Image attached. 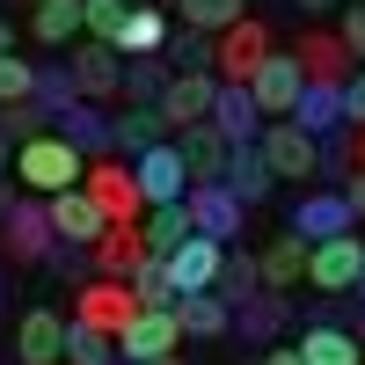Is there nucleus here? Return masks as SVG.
<instances>
[{"mask_svg": "<svg viewBox=\"0 0 365 365\" xmlns=\"http://www.w3.org/2000/svg\"><path fill=\"white\" fill-rule=\"evenodd\" d=\"M73 322H88V329H103V336H117L132 314H139V292L125 285V278H88V285H73V307H66Z\"/></svg>", "mask_w": 365, "mask_h": 365, "instance_id": "423d86ee", "label": "nucleus"}, {"mask_svg": "<svg viewBox=\"0 0 365 365\" xmlns=\"http://www.w3.org/2000/svg\"><path fill=\"white\" fill-rule=\"evenodd\" d=\"M161 139H168V125H161L154 103H125L110 117V154H125V161H139L146 146H161Z\"/></svg>", "mask_w": 365, "mask_h": 365, "instance_id": "5701e85b", "label": "nucleus"}, {"mask_svg": "<svg viewBox=\"0 0 365 365\" xmlns=\"http://www.w3.org/2000/svg\"><path fill=\"white\" fill-rule=\"evenodd\" d=\"M344 139H351V168H365V125H344Z\"/></svg>", "mask_w": 365, "mask_h": 365, "instance_id": "de8ad7c7", "label": "nucleus"}, {"mask_svg": "<svg viewBox=\"0 0 365 365\" xmlns=\"http://www.w3.org/2000/svg\"><path fill=\"white\" fill-rule=\"evenodd\" d=\"M117 365H125V358H117ZM139 365H182V358H175V351H168V358H139Z\"/></svg>", "mask_w": 365, "mask_h": 365, "instance_id": "6e6d98bb", "label": "nucleus"}, {"mask_svg": "<svg viewBox=\"0 0 365 365\" xmlns=\"http://www.w3.org/2000/svg\"><path fill=\"white\" fill-rule=\"evenodd\" d=\"M29 37L51 44V51H66L81 37V0H29Z\"/></svg>", "mask_w": 365, "mask_h": 365, "instance_id": "c85d7f7f", "label": "nucleus"}, {"mask_svg": "<svg viewBox=\"0 0 365 365\" xmlns=\"http://www.w3.org/2000/svg\"><path fill=\"white\" fill-rule=\"evenodd\" d=\"M161 44H168V8H154V0H132L117 51H125V58H139V51H161Z\"/></svg>", "mask_w": 365, "mask_h": 365, "instance_id": "473e14b6", "label": "nucleus"}, {"mask_svg": "<svg viewBox=\"0 0 365 365\" xmlns=\"http://www.w3.org/2000/svg\"><path fill=\"white\" fill-rule=\"evenodd\" d=\"M292 58H299V73H307V81H322V88H344V81L358 73V58L344 51V37H336V29H307V37L292 44Z\"/></svg>", "mask_w": 365, "mask_h": 365, "instance_id": "dca6fc26", "label": "nucleus"}, {"mask_svg": "<svg viewBox=\"0 0 365 365\" xmlns=\"http://www.w3.org/2000/svg\"><path fill=\"white\" fill-rule=\"evenodd\" d=\"M256 146H263V161H270V175H292V182H307V175H322V139L314 132H299L292 117H263V132H256Z\"/></svg>", "mask_w": 365, "mask_h": 365, "instance_id": "f03ea898", "label": "nucleus"}, {"mask_svg": "<svg viewBox=\"0 0 365 365\" xmlns=\"http://www.w3.org/2000/svg\"><path fill=\"white\" fill-rule=\"evenodd\" d=\"M96 278H132V270L146 263V234H139V220H110L103 234H96Z\"/></svg>", "mask_w": 365, "mask_h": 365, "instance_id": "aec40b11", "label": "nucleus"}, {"mask_svg": "<svg viewBox=\"0 0 365 365\" xmlns=\"http://www.w3.org/2000/svg\"><path fill=\"white\" fill-rule=\"evenodd\" d=\"M351 299H365V270H358V285H351Z\"/></svg>", "mask_w": 365, "mask_h": 365, "instance_id": "4d7b16f0", "label": "nucleus"}, {"mask_svg": "<svg viewBox=\"0 0 365 365\" xmlns=\"http://www.w3.org/2000/svg\"><path fill=\"white\" fill-rule=\"evenodd\" d=\"M66 73L81 88V103H117V81H125V51L96 44V37H73L66 44Z\"/></svg>", "mask_w": 365, "mask_h": 365, "instance_id": "39448f33", "label": "nucleus"}, {"mask_svg": "<svg viewBox=\"0 0 365 365\" xmlns=\"http://www.w3.org/2000/svg\"><path fill=\"white\" fill-rule=\"evenodd\" d=\"M51 365H66V358H51Z\"/></svg>", "mask_w": 365, "mask_h": 365, "instance_id": "052dcab7", "label": "nucleus"}, {"mask_svg": "<svg viewBox=\"0 0 365 365\" xmlns=\"http://www.w3.org/2000/svg\"><path fill=\"white\" fill-rule=\"evenodd\" d=\"M292 125H299V132H314V139L344 132V103H336V88L307 81V88H299V103H292Z\"/></svg>", "mask_w": 365, "mask_h": 365, "instance_id": "2f4dec72", "label": "nucleus"}, {"mask_svg": "<svg viewBox=\"0 0 365 365\" xmlns=\"http://www.w3.org/2000/svg\"><path fill=\"white\" fill-rule=\"evenodd\" d=\"M81 175H88V154H81L66 132H37V139L15 146V182H22L29 197H58V190H73Z\"/></svg>", "mask_w": 365, "mask_h": 365, "instance_id": "f257e3e1", "label": "nucleus"}, {"mask_svg": "<svg viewBox=\"0 0 365 365\" xmlns=\"http://www.w3.org/2000/svg\"><path fill=\"white\" fill-rule=\"evenodd\" d=\"M220 182H227V190H234L241 205H249V212L278 197V175H270V161H263V146H256V139L227 146V168H220Z\"/></svg>", "mask_w": 365, "mask_h": 365, "instance_id": "4468645a", "label": "nucleus"}, {"mask_svg": "<svg viewBox=\"0 0 365 365\" xmlns=\"http://www.w3.org/2000/svg\"><path fill=\"white\" fill-rule=\"evenodd\" d=\"M212 96H220V73H168L154 110H161L168 132H182V125H205V117H212Z\"/></svg>", "mask_w": 365, "mask_h": 365, "instance_id": "f8f14e48", "label": "nucleus"}, {"mask_svg": "<svg viewBox=\"0 0 365 365\" xmlns=\"http://www.w3.org/2000/svg\"><path fill=\"white\" fill-rule=\"evenodd\" d=\"M0 175H15V139L0 132Z\"/></svg>", "mask_w": 365, "mask_h": 365, "instance_id": "3c124183", "label": "nucleus"}, {"mask_svg": "<svg viewBox=\"0 0 365 365\" xmlns=\"http://www.w3.org/2000/svg\"><path fill=\"white\" fill-rule=\"evenodd\" d=\"M182 205H190L197 234H212V241H241V227H249V205H241L227 182H190V190H182Z\"/></svg>", "mask_w": 365, "mask_h": 365, "instance_id": "9d476101", "label": "nucleus"}, {"mask_svg": "<svg viewBox=\"0 0 365 365\" xmlns=\"http://www.w3.org/2000/svg\"><path fill=\"white\" fill-rule=\"evenodd\" d=\"M0 307H8V270H0Z\"/></svg>", "mask_w": 365, "mask_h": 365, "instance_id": "13d9d810", "label": "nucleus"}, {"mask_svg": "<svg viewBox=\"0 0 365 365\" xmlns=\"http://www.w3.org/2000/svg\"><path fill=\"white\" fill-rule=\"evenodd\" d=\"M125 15H132V0H81V37L117 44L125 37Z\"/></svg>", "mask_w": 365, "mask_h": 365, "instance_id": "4c0bfd02", "label": "nucleus"}, {"mask_svg": "<svg viewBox=\"0 0 365 365\" xmlns=\"http://www.w3.org/2000/svg\"><path fill=\"white\" fill-rule=\"evenodd\" d=\"M205 125L220 132L227 146L256 139V132H263V110H256V96H249V81H220V96H212V117H205Z\"/></svg>", "mask_w": 365, "mask_h": 365, "instance_id": "a211bd4d", "label": "nucleus"}, {"mask_svg": "<svg viewBox=\"0 0 365 365\" xmlns=\"http://www.w3.org/2000/svg\"><path fill=\"white\" fill-rule=\"evenodd\" d=\"M51 132H66V139L81 146L88 161H96V154H110V117H103V103H66Z\"/></svg>", "mask_w": 365, "mask_h": 365, "instance_id": "c756f323", "label": "nucleus"}, {"mask_svg": "<svg viewBox=\"0 0 365 365\" xmlns=\"http://www.w3.org/2000/svg\"><path fill=\"white\" fill-rule=\"evenodd\" d=\"M175 344H182L175 307H139L125 329H117V358H125V365H139V358H168Z\"/></svg>", "mask_w": 365, "mask_h": 365, "instance_id": "1a4fd4ad", "label": "nucleus"}, {"mask_svg": "<svg viewBox=\"0 0 365 365\" xmlns=\"http://www.w3.org/2000/svg\"><path fill=\"white\" fill-rule=\"evenodd\" d=\"M220 256H227V241H212V234H190V241H182V249L168 256L175 299H182V292H212V278H220Z\"/></svg>", "mask_w": 365, "mask_h": 365, "instance_id": "412c9836", "label": "nucleus"}, {"mask_svg": "<svg viewBox=\"0 0 365 365\" xmlns=\"http://www.w3.org/2000/svg\"><path fill=\"white\" fill-rule=\"evenodd\" d=\"M8 51H15V22L0 15V58H8Z\"/></svg>", "mask_w": 365, "mask_h": 365, "instance_id": "864d4df0", "label": "nucleus"}, {"mask_svg": "<svg viewBox=\"0 0 365 365\" xmlns=\"http://www.w3.org/2000/svg\"><path fill=\"white\" fill-rule=\"evenodd\" d=\"M358 270H365L358 227H351V234H329V241H307V285H314L322 299H344V292L358 285Z\"/></svg>", "mask_w": 365, "mask_h": 365, "instance_id": "7ed1b4c3", "label": "nucleus"}, {"mask_svg": "<svg viewBox=\"0 0 365 365\" xmlns=\"http://www.w3.org/2000/svg\"><path fill=\"white\" fill-rule=\"evenodd\" d=\"M285 322H292V292H249V299L234 307V329H227V336H241L249 351H263V344L285 336Z\"/></svg>", "mask_w": 365, "mask_h": 365, "instance_id": "ddd939ff", "label": "nucleus"}, {"mask_svg": "<svg viewBox=\"0 0 365 365\" xmlns=\"http://www.w3.org/2000/svg\"><path fill=\"white\" fill-rule=\"evenodd\" d=\"M336 37L351 58H365V0H344V22H336Z\"/></svg>", "mask_w": 365, "mask_h": 365, "instance_id": "c03bdc74", "label": "nucleus"}, {"mask_svg": "<svg viewBox=\"0 0 365 365\" xmlns=\"http://www.w3.org/2000/svg\"><path fill=\"white\" fill-rule=\"evenodd\" d=\"M29 103H37L44 117H58L66 103H81V88H73V73H66V58H44V66H37V88H29Z\"/></svg>", "mask_w": 365, "mask_h": 365, "instance_id": "e433bc0d", "label": "nucleus"}, {"mask_svg": "<svg viewBox=\"0 0 365 365\" xmlns=\"http://www.w3.org/2000/svg\"><path fill=\"white\" fill-rule=\"evenodd\" d=\"M15 197H22V190H15V175H0V220L15 212Z\"/></svg>", "mask_w": 365, "mask_h": 365, "instance_id": "09e8293b", "label": "nucleus"}, {"mask_svg": "<svg viewBox=\"0 0 365 365\" xmlns=\"http://www.w3.org/2000/svg\"><path fill=\"white\" fill-rule=\"evenodd\" d=\"M168 139H175L182 168H190V182H220V168H227V139L212 132V125H182V132H168Z\"/></svg>", "mask_w": 365, "mask_h": 365, "instance_id": "a878e982", "label": "nucleus"}, {"mask_svg": "<svg viewBox=\"0 0 365 365\" xmlns=\"http://www.w3.org/2000/svg\"><path fill=\"white\" fill-rule=\"evenodd\" d=\"M175 322H182V336H197V344H220L227 329H234V307L220 292H182L175 299Z\"/></svg>", "mask_w": 365, "mask_h": 365, "instance_id": "bb28decb", "label": "nucleus"}, {"mask_svg": "<svg viewBox=\"0 0 365 365\" xmlns=\"http://www.w3.org/2000/svg\"><path fill=\"white\" fill-rule=\"evenodd\" d=\"M241 365H263V358H241Z\"/></svg>", "mask_w": 365, "mask_h": 365, "instance_id": "bf43d9fd", "label": "nucleus"}, {"mask_svg": "<svg viewBox=\"0 0 365 365\" xmlns=\"http://www.w3.org/2000/svg\"><path fill=\"white\" fill-rule=\"evenodd\" d=\"M44 212H51V234H58V241H81V249H96V234L110 227L103 205L88 197L81 182H73V190H58V197H44Z\"/></svg>", "mask_w": 365, "mask_h": 365, "instance_id": "6ab92c4d", "label": "nucleus"}, {"mask_svg": "<svg viewBox=\"0 0 365 365\" xmlns=\"http://www.w3.org/2000/svg\"><path fill=\"white\" fill-rule=\"evenodd\" d=\"M58 358H66V365H117V336H103V329H88V322H73V314H66Z\"/></svg>", "mask_w": 365, "mask_h": 365, "instance_id": "72a5a7b5", "label": "nucleus"}, {"mask_svg": "<svg viewBox=\"0 0 365 365\" xmlns=\"http://www.w3.org/2000/svg\"><path fill=\"white\" fill-rule=\"evenodd\" d=\"M285 227H292L299 241H329V234H351L358 220H351V197H344V190H307V197L292 205Z\"/></svg>", "mask_w": 365, "mask_h": 365, "instance_id": "f3484780", "label": "nucleus"}, {"mask_svg": "<svg viewBox=\"0 0 365 365\" xmlns=\"http://www.w3.org/2000/svg\"><path fill=\"white\" fill-rule=\"evenodd\" d=\"M351 336H358V344H365V299H358V322H351Z\"/></svg>", "mask_w": 365, "mask_h": 365, "instance_id": "5fc2aeb1", "label": "nucleus"}, {"mask_svg": "<svg viewBox=\"0 0 365 365\" xmlns=\"http://www.w3.org/2000/svg\"><path fill=\"white\" fill-rule=\"evenodd\" d=\"M161 58H168V73H212V37L205 29H182V37L161 44Z\"/></svg>", "mask_w": 365, "mask_h": 365, "instance_id": "ea45409f", "label": "nucleus"}, {"mask_svg": "<svg viewBox=\"0 0 365 365\" xmlns=\"http://www.w3.org/2000/svg\"><path fill=\"white\" fill-rule=\"evenodd\" d=\"M58 336H66V314H58V307H22V322H15V365H51Z\"/></svg>", "mask_w": 365, "mask_h": 365, "instance_id": "4be33fe9", "label": "nucleus"}, {"mask_svg": "<svg viewBox=\"0 0 365 365\" xmlns=\"http://www.w3.org/2000/svg\"><path fill=\"white\" fill-rule=\"evenodd\" d=\"M161 88H168V58H161V51L125 58V81H117V96H125V103H161Z\"/></svg>", "mask_w": 365, "mask_h": 365, "instance_id": "f704fd0d", "label": "nucleus"}, {"mask_svg": "<svg viewBox=\"0 0 365 365\" xmlns=\"http://www.w3.org/2000/svg\"><path fill=\"white\" fill-rule=\"evenodd\" d=\"M336 103H344V125H365V66L336 88Z\"/></svg>", "mask_w": 365, "mask_h": 365, "instance_id": "a18cd8bd", "label": "nucleus"}, {"mask_svg": "<svg viewBox=\"0 0 365 365\" xmlns=\"http://www.w3.org/2000/svg\"><path fill=\"white\" fill-rule=\"evenodd\" d=\"M299 88H307V73H299V58H292V51H278V44H270V58L249 73V96H256V110H263V117H292Z\"/></svg>", "mask_w": 365, "mask_h": 365, "instance_id": "9b49d317", "label": "nucleus"}, {"mask_svg": "<svg viewBox=\"0 0 365 365\" xmlns=\"http://www.w3.org/2000/svg\"><path fill=\"white\" fill-rule=\"evenodd\" d=\"M132 292H139V307H175V278H168V256H146L132 278H125Z\"/></svg>", "mask_w": 365, "mask_h": 365, "instance_id": "58836bf2", "label": "nucleus"}, {"mask_svg": "<svg viewBox=\"0 0 365 365\" xmlns=\"http://www.w3.org/2000/svg\"><path fill=\"white\" fill-rule=\"evenodd\" d=\"M0 132H8V139L22 146V139H37V132H51V117H44L37 103H0Z\"/></svg>", "mask_w": 365, "mask_h": 365, "instance_id": "79ce46f5", "label": "nucleus"}, {"mask_svg": "<svg viewBox=\"0 0 365 365\" xmlns=\"http://www.w3.org/2000/svg\"><path fill=\"white\" fill-rule=\"evenodd\" d=\"M44 270H51V278H66V285H88V278H96V256H88L81 241H51Z\"/></svg>", "mask_w": 365, "mask_h": 365, "instance_id": "a19ab883", "label": "nucleus"}, {"mask_svg": "<svg viewBox=\"0 0 365 365\" xmlns=\"http://www.w3.org/2000/svg\"><path fill=\"white\" fill-rule=\"evenodd\" d=\"M182 29H205V37H220V29H234L241 15H249V0H175Z\"/></svg>", "mask_w": 365, "mask_h": 365, "instance_id": "c9c22d12", "label": "nucleus"}, {"mask_svg": "<svg viewBox=\"0 0 365 365\" xmlns=\"http://www.w3.org/2000/svg\"><path fill=\"white\" fill-rule=\"evenodd\" d=\"M292 8H307V15H329V8H344V0H292Z\"/></svg>", "mask_w": 365, "mask_h": 365, "instance_id": "603ef678", "label": "nucleus"}, {"mask_svg": "<svg viewBox=\"0 0 365 365\" xmlns=\"http://www.w3.org/2000/svg\"><path fill=\"white\" fill-rule=\"evenodd\" d=\"M256 270H263V292H292L299 278H307V241L285 227L278 241H263V249H256Z\"/></svg>", "mask_w": 365, "mask_h": 365, "instance_id": "393cba45", "label": "nucleus"}, {"mask_svg": "<svg viewBox=\"0 0 365 365\" xmlns=\"http://www.w3.org/2000/svg\"><path fill=\"white\" fill-rule=\"evenodd\" d=\"M212 292L227 299V307H241L249 292H263V270H256V249H241V241H227L220 256V278H212Z\"/></svg>", "mask_w": 365, "mask_h": 365, "instance_id": "7c9ffc66", "label": "nucleus"}, {"mask_svg": "<svg viewBox=\"0 0 365 365\" xmlns=\"http://www.w3.org/2000/svg\"><path fill=\"white\" fill-rule=\"evenodd\" d=\"M263 365H307V358H299V351H270V344H263Z\"/></svg>", "mask_w": 365, "mask_h": 365, "instance_id": "8fccbe9b", "label": "nucleus"}, {"mask_svg": "<svg viewBox=\"0 0 365 365\" xmlns=\"http://www.w3.org/2000/svg\"><path fill=\"white\" fill-rule=\"evenodd\" d=\"M29 88H37V58H0V103H29Z\"/></svg>", "mask_w": 365, "mask_h": 365, "instance_id": "37998d69", "label": "nucleus"}, {"mask_svg": "<svg viewBox=\"0 0 365 365\" xmlns=\"http://www.w3.org/2000/svg\"><path fill=\"white\" fill-rule=\"evenodd\" d=\"M132 175H139V197H146V205H175L182 190H190V168H182V154H175V139H161V146H146V154L132 161Z\"/></svg>", "mask_w": 365, "mask_h": 365, "instance_id": "2eb2a0df", "label": "nucleus"}, {"mask_svg": "<svg viewBox=\"0 0 365 365\" xmlns=\"http://www.w3.org/2000/svg\"><path fill=\"white\" fill-rule=\"evenodd\" d=\"M307 365H365V344L351 336L344 322H307L299 329V344H292Z\"/></svg>", "mask_w": 365, "mask_h": 365, "instance_id": "b1692460", "label": "nucleus"}, {"mask_svg": "<svg viewBox=\"0 0 365 365\" xmlns=\"http://www.w3.org/2000/svg\"><path fill=\"white\" fill-rule=\"evenodd\" d=\"M263 58H270V29H263L256 15H241L234 29L212 37V73H220V81H249Z\"/></svg>", "mask_w": 365, "mask_h": 365, "instance_id": "6e6552de", "label": "nucleus"}, {"mask_svg": "<svg viewBox=\"0 0 365 365\" xmlns=\"http://www.w3.org/2000/svg\"><path fill=\"white\" fill-rule=\"evenodd\" d=\"M139 234H146V256H175L182 241L197 234V220H190V205H146V220H139Z\"/></svg>", "mask_w": 365, "mask_h": 365, "instance_id": "cd10ccee", "label": "nucleus"}, {"mask_svg": "<svg viewBox=\"0 0 365 365\" xmlns=\"http://www.w3.org/2000/svg\"><path fill=\"white\" fill-rule=\"evenodd\" d=\"M51 212H44V197H15V212L0 220V256L8 263H44L51 256Z\"/></svg>", "mask_w": 365, "mask_h": 365, "instance_id": "0eeeda50", "label": "nucleus"}, {"mask_svg": "<svg viewBox=\"0 0 365 365\" xmlns=\"http://www.w3.org/2000/svg\"><path fill=\"white\" fill-rule=\"evenodd\" d=\"M344 197H351V220H365V168L344 175Z\"/></svg>", "mask_w": 365, "mask_h": 365, "instance_id": "49530a36", "label": "nucleus"}, {"mask_svg": "<svg viewBox=\"0 0 365 365\" xmlns=\"http://www.w3.org/2000/svg\"><path fill=\"white\" fill-rule=\"evenodd\" d=\"M81 190L103 205V220H146L139 175H132V161H125V154H96V161H88V175H81Z\"/></svg>", "mask_w": 365, "mask_h": 365, "instance_id": "20e7f679", "label": "nucleus"}]
</instances>
